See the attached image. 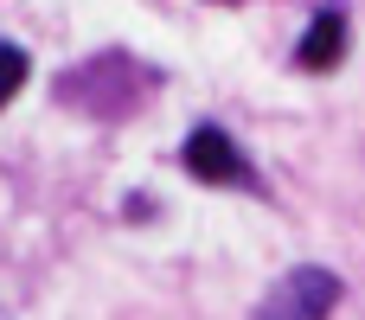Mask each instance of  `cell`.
<instances>
[{"mask_svg": "<svg viewBox=\"0 0 365 320\" xmlns=\"http://www.w3.org/2000/svg\"><path fill=\"white\" fill-rule=\"evenodd\" d=\"M340 295H346V282H340L334 269L302 263V269H289L282 282H269V295L257 301L250 320H327L340 308Z\"/></svg>", "mask_w": 365, "mask_h": 320, "instance_id": "1", "label": "cell"}, {"mask_svg": "<svg viewBox=\"0 0 365 320\" xmlns=\"http://www.w3.org/2000/svg\"><path fill=\"white\" fill-rule=\"evenodd\" d=\"M180 167H186L199 186H237V192H257V167L244 160V148H237L218 122H199V128L180 141Z\"/></svg>", "mask_w": 365, "mask_h": 320, "instance_id": "2", "label": "cell"}, {"mask_svg": "<svg viewBox=\"0 0 365 320\" xmlns=\"http://www.w3.org/2000/svg\"><path fill=\"white\" fill-rule=\"evenodd\" d=\"M340 58H346V6H340V0H327V6L314 13V26L302 32L295 64H302V71H334Z\"/></svg>", "mask_w": 365, "mask_h": 320, "instance_id": "3", "label": "cell"}, {"mask_svg": "<svg viewBox=\"0 0 365 320\" xmlns=\"http://www.w3.org/2000/svg\"><path fill=\"white\" fill-rule=\"evenodd\" d=\"M26 71H32V58H26L13 38H0V109H6V103L26 90Z\"/></svg>", "mask_w": 365, "mask_h": 320, "instance_id": "4", "label": "cell"}, {"mask_svg": "<svg viewBox=\"0 0 365 320\" xmlns=\"http://www.w3.org/2000/svg\"><path fill=\"white\" fill-rule=\"evenodd\" d=\"M218 6H237V0H218Z\"/></svg>", "mask_w": 365, "mask_h": 320, "instance_id": "5", "label": "cell"}]
</instances>
